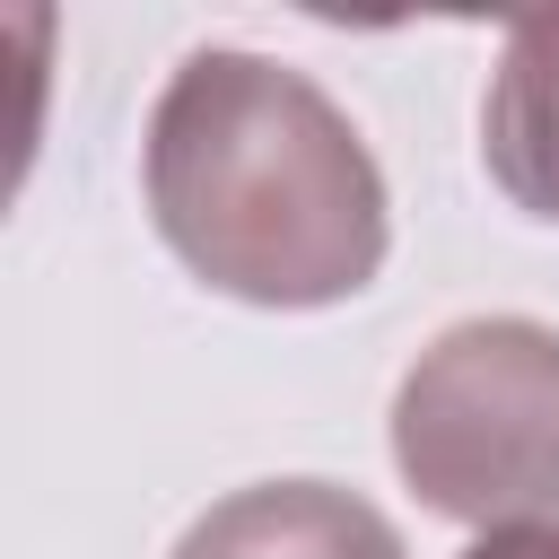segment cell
Instances as JSON below:
<instances>
[{
  "instance_id": "obj_1",
  "label": "cell",
  "mask_w": 559,
  "mask_h": 559,
  "mask_svg": "<svg viewBox=\"0 0 559 559\" xmlns=\"http://www.w3.org/2000/svg\"><path fill=\"white\" fill-rule=\"evenodd\" d=\"M157 236L227 297L332 306L384 262V183L349 114L262 52H192L148 114Z\"/></svg>"
},
{
  "instance_id": "obj_2",
  "label": "cell",
  "mask_w": 559,
  "mask_h": 559,
  "mask_svg": "<svg viewBox=\"0 0 559 559\" xmlns=\"http://www.w3.org/2000/svg\"><path fill=\"white\" fill-rule=\"evenodd\" d=\"M393 454L437 515L542 524L559 507V332L515 314L454 323L402 376Z\"/></svg>"
},
{
  "instance_id": "obj_3",
  "label": "cell",
  "mask_w": 559,
  "mask_h": 559,
  "mask_svg": "<svg viewBox=\"0 0 559 559\" xmlns=\"http://www.w3.org/2000/svg\"><path fill=\"white\" fill-rule=\"evenodd\" d=\"M175 559H402V533L332 480H262L210 507Z\"/></svg>"
},
{
  "instance_id": "obj_4",
  "label": "cell",
  "mask_w": 559,
  "mask_h": 559,
  "mask_svg": "<svg viewBox=\"0 0 559 559\" xmlns=\"http://www.w3.org/2000/svg\"><path fill=\"white\" fill-rule=\"evenodd\" d=\"M480 157L515 210L559 218V9L507 26V61L480 114Z\"/></svg>"
},
{
  "instance_id": "obj_5",
  "label": "cell",
  "mask_w": 559,
  "mask_h": 559,
  "mask_svg": "<svg viewBox=\"0 0 559 559\" xmlns=\"http://www.w3.org/2000/svg\"><path fill=\"white\" fill-rule=\"evenodd\" d=\"M463 559H559V524H507V533H480Z\"/></svg>"
}]
</instances>
